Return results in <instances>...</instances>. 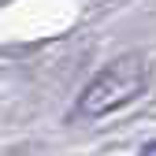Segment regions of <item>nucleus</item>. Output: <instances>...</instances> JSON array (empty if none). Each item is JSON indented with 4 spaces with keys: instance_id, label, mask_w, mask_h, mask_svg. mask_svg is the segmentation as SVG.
<instances>
[{
    "instance_id": "obj_1",
    "label": "nucleus",
    "mask_w": 156,
    "mask_h": 156,
    "mask_svg": "<svg viewBox=\"0 0 156 156\" xmlns=\"http://www.w3.org/2000/svg\"><path fill=\"white\" fill-rule=\"evenodd\" d=\"M149 82V63L141 56H119L108 67H101L93 74V82L82 89L78 97V115L86 119H97V115H108L115 108L130 104Z\"/></svg>"
},
{
    "instance_id": "obj_2",
    "label": "nucleus",
    "mask_w": 156,
    "mask_h": 156,
    "mask_svg": "<svg viewBox=\"0 0 156 156\" xmlns=\"http://www.w3.org/2000/svg\"><path fill=\"white\" fill-rule=\"evenodd\" d=\"M141 156H156V141H149V145L141 149Z\"/></svg>"
}]
</instances>
